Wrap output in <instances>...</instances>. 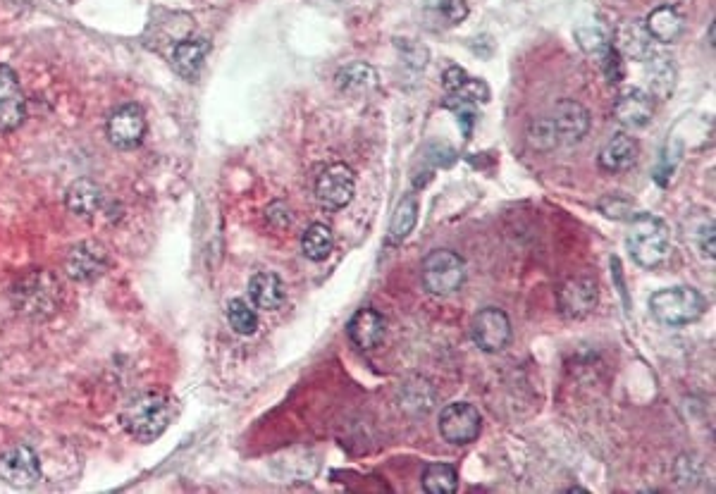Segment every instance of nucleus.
I'll list each match as a JSON object with an SVG mask.
<instances>
[{"mask_svg": "<svg viewBox=\"0 0 716 494\" xmlns=\"http://www.w3.org/2000/svg\"><path fill=\"white\" fill-rule=\"evenodd\" d=\"M108 268V251L101 242H82L67 253L65 270L74 282H94Z\"/></svg>", "mask_w": 716, "mask_h": 494, "instance_id": "f8f14e48", "label": "nucleus"}, {"mask_svg": "<svg viewBox=\"0 0 716 494\" xmlns=\"http://www.w3.org/2000/svg\"><path fill=\"white\" fill-rule=\"evenodd\" d=\"M437 15L442 17L447 24H461L468 17V5L464 0H437L435 3Z\"/></svg>", "mask_w": 716, "mask_h": 494, "instance_id": "c85d7f7f", "label": "nucleus"}, {"mask_svg": "<svg viewBox=\"0 0 716 494\" xmlns=\"http://www.w3.org/2000/svg\"><path fill=\"white\" fill-rule=\"evenodd\" d=\"M332 249H335V234H332L325 222H313V225H308L306 232L301 234V251H304L308 261H325Z\"/></svg>", "mask_w": 716, "mask_h": 494, "instance_id": "5701e85b", "label": "nucleus"}, {"mask_svg": "<svg viewBox=\"0 0 716 494\" xmlns=\"http://www.w3.org/2000/svg\"><path fill=\"white\" fill-rule=\"evenodd\" d=\"M549 127H552L554 139L559 144H578L583 141L585 134L590 132V113L588 108L580 106L573 98H564V101L554 103L552 113L547 115Z\"/></svg>", "mask_w": 716, "mask_h": 494, "instance_id": "0eeeda50", "label": "nucleus"}, {"mask_svg": "<svg viewBox=\"0 0 716 494\" xmlns=\"http://www.w3.org/2000/svg\"><path fill=\"white\" fill-rule=\"evenodd\" d=\"M611 46H614L623 58L640 60V63H643V60H650L652 55V36L645 29V22L628 20L619 24Z\"/></svg>", "mask_w": 716, "mask_h": 494, "instance_id": "f3484780", "label": "nucleus"}, {"mask_svg": "<svg viewBox=\"0 0 716 494\" xmlns=\"http://www.w3.org/2000/svg\"><path fill=\"white\" fill-rule=\"evenodd\" d=\"M172 421V401L160 392H144L134 397L122 411L120 423L134 440L151 442L168 430Z\"/></svg>", "mask_w": 716, "mask_h": 494, "instance_id": "f257e3e1", "label": "nucleus"}, {"mask_svg": "<svg viewBox=\"0 0 716 494\" xmlns=\"http://www.w3.org/2000/svg\"><path fill=\"white\" fill-rule=\"evenodd\" d=\"M337 86L339 91L349 96H361L373 91L378 86V72L366 63H351L337 72Z\"/></svg>", "mask_w": 716, "mask_h": 494, "instance_id": "4be33fe9", "label": "nucleus"}, {"mask_svg": "<svg viewBox=\"0 0 716 494\" xmlns=\"http://www.w3.org/2000/svg\"><path fill=\"white\" fill-rule=\"evenodd\" d=\"M146 127L144 110L137 103H127V106L113 110V115L108 117V139L122 151H132L144 141Z\"/></svg>", "mask_w": 716, "mask_h": 494, "instance_id": "9d476101", "label": "nucleus"}, {"mask_svg": "<svg viewBox=\"0 0 716 494\" xmlns=\"http://www.w3.org/2000/svg\"><path fill=\"white\" fill-rule=\"evenodd\" d=\"M638 156H640L638 141H635L631 134L619 132L604 144L600 156H597V165H600V170L609 172V175H619V172H628L631 168H635Z\"/></svg>", "mask_w": 716, "mask_h": 494, "instance_id": "2eb2a0df", "label": "nucleus"}, {"mask_svg": "<svg viewBox=\"0 0 716 494\" xmlns=\"http://www.w3.org/2000/svg\"><path fill=\"white\" fill-rule=\"evenodd\" d=\"M471 337L485 354H497L511 342V320L502 308L487 306L473 318Z\"/></svg>", "mask_w": 716, "mask_h": 494, "instance_id": "6e6552de", "label": "nucleus"}, {"mask_svg": "<svg viewBox=\"0 0 716 494\" xmlns=\"http://www.w3.org/2000/svg\"><path fill=\"white\" fill-rule=\"evenodd\" d=\"M251 304L261 311H277L285 306L287 287L280 275L275 273H256L249 282Z\"/></svg>", "mask_w": 716, "mask_h": 494, "instance_id": "6ab92c4d", "label": "nucleus"}, {"mask_svg": "<svg viewBox=\"0 0 716 494\" xmlns=\"http://www.w3.org/2000/svg\"><path fill=\"white\" fill-rule=\"evenodd\" d=\"M418 222V201L416 196H404L397 206V211L392 215L390 222V234H387V242L390 244H401L406 237L413 232Z\"/></svg>", "mask_w": 716, "mask_h": 494, "instance_id": "393cba45", "label": "nucleus"}, {"mask_svg": "<svg viewBox=\"0 0 716 494\" xmlns=\"http://www.w3.org/2000/svg\"><path fill=\"white\" fill-rule=\"evenodd\" d=\"M647 82H650L652 98H669L676 86V65L666 55H654L647 63Z\"/></svg>", "mask_w": 716, "mask_h": 494, "instance_id": "b1692460", "label": "nucleus"}, {"mask_svg": "<svg viewBox=\"0 0 716 494\" xmlns=\"http://www.w3.org/2000/svg\"><path fill=\"white\" fill-rule=\"evenodd\" d=\"M707 299L693 287L659 289L650 296V313L662 325L683 327L705 316Z\"/></svg>", "mask_w": 716, "mask_h": 494, "instance_id": "7ed1b4c3", "label": "nucleus"}, {"mask_svg": "<svg viewBox=\"0 0 716 494\" xmlns=\"http://www.w3.org/2000/svg\"><path fill=\"white\" fill-rule=\"evenodd\" d=\"M227 323L237 335L249 337L258 330V313L253 311V306L244 299H232L227 304Z\"/></svg>", "mask_w": 716, "mask_h": 494, "instance_id": "bb28decb", "label": "nucleus"}, {"mask_svg": "<svg viewBox=\"0 0 716 494\" xmlns=\"http://www.w3.org/2000/svg\"><path fill=\"white\" fill-rule=\"evenodd\" d=\"M27 117V98L17 74L8 65H0V132H15Z\"/></svg>", "mask_w": 716, "mask_h": 494, "instance_id": "ddd939ff", "label": "nucleus"}, {"mask_svg": "<svg viewBox=\"0 0 716 494\" xmlns=\"http://www.w3.org/2000/svg\"><path fill=\"white\" fill-rule=\"evenodd\" d=\"M423 490L428 494H454L459 490V471L449 463H430L423 473Z\"/></svg>", "mask_w": 716, "mask_h": 494, "instance_id": "a878e982", "label": "nucleus"}, {"mask_svg": "<svg viewBox=\"0 0 716 494\" xmlns=\"http://www.w3.org/2000/svg\"><path fill=\"white\" fill-rule=\"evenodd\" d=\"M597 301H600V289H597V282L590 280V277H573V280H566L557 292L559 313L569 320L590 316L597 308Z\"/></svg>", "mask_w": 716, "mask_h": 494, "instance_id": "1a4fd4ad", "label": "nucleus"}, {"mask_svg": "<svg viewBox=\"0 0 716 494\" xmlns=\"http://www.w3.org/2000/svg\"><path fill=\"white\" fill-rule=\"evenodd\" d=\"M387 323L382 318V313L375 311V308H361V311L354 313V318L349 320V339L356 344L358 349L370 351L385 339Z\"/></svg>", "mask_w": 716, "mask_h": 494, "instance_id": "a211bd4d", "label": "nucleus"}, {"mask_svg": "<svg viewBox=\"0 0 716 494\" xmlns=\"http://www.w3.org/2000/svg\"><path fill=\"white\" fill-rule=\"evenodd\" d=\"M466 261L456 251L437 249L425 256L421 275L430 294L449 296L459 292L466 282Z\"/></svg>", "mask_w": 716, "mask_h": 494, "instance_id": "20e7f679", "label": "nucleus"}, {"mask_svg": "<svg viewBox=\"0 0 716 494\" xmlns=\"http://www.w3.org/2000/svg\"><path fill=\"white\" fill-rule=\"evenodd\" d=\"M65 203L67 211L79 215V218H94L103 206V189L94 179H77L67 189Z\"/></svg>", "mask_w": 716, "mask_h": 494, "instance_id": "412c9836", "label": "nucleus"}, {"mask_svg": "<svg viewBox=\"0 0 716 494\" xmlns=\"http://www.w3.org/2000/svg\"><path fill=\"white\" fill-rule=\"evenodd\" d=\"M480 430H483V418H480L478 409L466 401H454L447 404L440 413V432L449 444L464 447L478 440Z\"/></svg>", "mask_w": 716, "mask_h": 494, "instance_id": "423d86ee", "label": "nucleus"}, {"mask_svg": "<svg viewBox=\"0 0 716 494\" xmlns=\"http://www.w3.org/2000/svg\"><path fill=\"white\" fill-rule=\"evenodd\" d=\"M0 478L12 487H32L41 480L39 454L27 444H17L0 454Z\"/></svg>", "mask_w": 716, "mask_h": 494, "instance_id": "9b49d317", "label": "nucleus"}, {"mask_svg": "<svg viewBox=\"0 0 716 494\" xmlns=\"http://www.w3.org/2000/svg\"><path fill=\"white\" fill-rule=\"evenodd\" d=\"M468 79H471V77H468V72L464 70V67L454 65V67H449V70L442 74V86H444V91H447V94L454 96V94H459L461 89H464Z\"/></svg>", "mask_w": 716, "mask_h": 494, "instance_id": "c756f323", "label": "nucleus"}, {"mask_svg": "<svg viewBox=\"0 0 716 494\" xmlns=\"http://www.w3.org/2000/svg\"><path fill=\"white\" fill-rule=\"evenodd\" d=\"M602 67H604V74H607L609 82H621V79H623V60H621V55H619V51H616L614 46H611V51L602 58Z\"/></svg>", "mask_w": 716, "mask_h": 494, "instance_id": "7c9ffc66", "label": "nucleus"}, {"mask_svg": "<svg viewBox=\"0 0 716 494\" xmlns=\"http://www.w3.org/2000/svg\"><path fill=\"white\" fill-rule=\"evenodd\" d=\"M576 39L578 46L588 55H592V58L600 60V63L604 55L611 51V36L602 32L600 27H580L576 29Z\"/></svg>", "mask_w": 716, "mask_h": 494, "instance_id": "cd10ccee", "label": "nucleus"}, {"mask_svg": "<svg viewBox=\"0 0 716 494\" xmlns=\"http://www.w3.org/2000/svg\"><path fill=\"white\" fill-rule=\"evenodd\" d=\"M614 115L623 127L643 129L654 117V98L643 89H623L614 103Z\"/></svg>", "mask_w": 716, "mask_h": 494, "instance_id": "4468645a", "label": "nucleus"}, {"mask_svg": "<svg viewBox=\"0 0 716 494\" xmlns=\"http://www.w3.org/2000/svg\"><path fill=\"white\" fill-rule=\"evenodd\" d=\"M628 251H631L633 261L640 268H657L662 265L671 253V232L664 220L654 218V215L638 213L631 220V232H628Z\"/></svg>", "mask_w": 716, "mask_h": 494, "instance_id": "f03ea898", "label": "nucleus"}, {"mask_svg": "<svg viewBox=\"0 0 716 494\" xmlns=\"http://www.w3.org/2000/svg\"><path fill=\"white\" fill-rule=\"evenodd\" d=\"M356 175L347 163H332L316 179V199L327 211H342L354 201Z\"/></svg>", "mask_w": 716, "mask_h": 494, "instance_id": "39448f33", "label": "nucleus"}, {"mask_svg": "<svg viewBox=\"0 0 716 494\" xmlns=\"http://www.w3.org/2000/svg\"><path fill=\"white\" fill-rule=\"evenodd\" d=\"M208 55H211V41L206 39H184L179 41L172 51V67L182 79L196 82L206 67Z\"/></svg>", "mask_w": 716, "mask_h": 494, "instance_id": "dca6fc26", "label": "nucleus"}, {"mask_svg": "<svg viewBox=\"0 0 716 494\" xmlns=\"http://www.w3.org/2000/svg\"><path fill=\"white\" fill-rule=\"evenodd\" d=\"M700 246H702V251H705V256L714 258V227H712V225L702 230V234H700Z\"/></svg>", "mask_w": 716, "mask_h": 494, "instance_id": "2f4dec72", "label": "nucleus"}, {"mask_svg": "<svg viewBox=\"0 0 716 494\" xmlns=\"http://www.w3.org/2000/svg\"><path fill=\"white\" fill-rule=\"evenodd\" d=\"M645 29L650 32L652 41L659 43H676L685 32V17L678 12L674 5H659L654 8L645 20Z\"/></svg>", "mask_w": 716, "mask_h": 494, "instance_id": "aec40b11", "label": "nucleus"}]
</instances>
